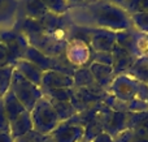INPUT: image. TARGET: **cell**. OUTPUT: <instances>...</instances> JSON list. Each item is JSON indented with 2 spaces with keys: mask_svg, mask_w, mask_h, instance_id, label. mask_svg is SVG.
Masks as SVG:
<instances>
[{
  "mask_svg": "<svg viewBox=\"0 0 148 142\" xmlns=\"http://www.w3.org/2000/svg\"><path fill=\"white\" fill-rule=\"evenodd\" d=\"M84 14L92 28L107 29L110 31H122L133 28L130 14L121 7L107 0H96L95 3L83 7Z\"/></svg>",
  "mask_w": 148,
  "mask_h": 142,
  "instance_id": "cell-1",
  "label": "cell"
},
{
  "mask_svg": "<svg viewBox=\"0 0 148 142\" xmlns=\"http://www.w3.org/2000/svg\"><path fill=\"white\" fill-rule=\"evenodd\" d=\"M108 93L121 103H130L134 101H146L148 97V85L139 82L127 74H118L113 80Z\"/></svg>",
  "mask_w": 148,
  "mask_h": 142,
  "instance_id": "cell-2",
  "label": "cell"
},
{
  "mask_svg": "<svg viewBox=\"0 0 148 142\" xmlns=\"http://www.w3.org/2000/svg\"><path fill=\"white\" fill-rule=\"evenodd\" d=\"M30 116L34 130L44 136H49L52 130L60 124L59 116L47 97L39 99L35 107L31 110Z\"/></svg>",
  "mask_w": 148,
  "mask_h": 142,
  "instance_id": "cell-3",
  "label": "cell"
},
{
  "mask_svg": "<svg viewBox=\"0 0 148 142\" xmlns=\"http://www.w3.org/2000/svg\"><path fill=\"white\" fill-rule=\"evenodd\" d=\"M9 90L14 94L16 98L21 102V104L29 112H31V110L35 107V104L38 103L39 99L44 97L43 91H42V89L39 86L27 81L16 69L12 76V82H10Z\"/></svg>",
  "mask_w": 148,
  "mask_h": 142,
  "instance_id": "cell-4",
  "label": "cell"
},
{
  "mask_svg": "<svg viewBox=\"0 0 148 142\" xmlns=\"http://www.w3.org/2000/svg\"><path fill=\"white\" fill-rule=\"evenodd\" d=\"M116 44H118L123 50L130 52L136 59L144 56L148 52L146 35L134 28H130L127 30L117 31L116 33Z\"/></svg>",
  "mask_w": 148,
  "mask_h": 142,
  "instance_id": "cell-5",
  "label": "cell"
},
{
  "mask_svg": "<svg viewBox=\"0 0 148 142\" xmlns=\"http://www.w3.org/2000/svg\"><path fill=\"white\" fill-rule=\"evenodd\" d=\"M0 42L8 48L14 60L23 59L26 50L29 48V41L21 31L16 30V29H10V30H1L0 31Z\"/></svg>",
  "mask_w": 148,
  "mask_h": 142,
  "instance_id": "cell-6",
  "label": "cell"
},
{
  "mask_svg": "<svg viewBox=\"0 0 148 142\" xmlns=\"http://www.w3.org/2000/svg\"><path fill=\"white\" fill-rule=\"evenodd\" d=\"M84 133L86 129L83 125L77 124L69 119L60 123L49 136L53 138L55 142H79L84 138Z\"/></svg>",
  "mask_w": 148,
  "mask_h": 142,
  "instance_id": "cell-7",
  "label": "cell"
},
{
  "mask_svg": "<svg viewBox=\"0 0 148 142\" xmlns=\"http://www.w3.org/2000/svg\"><path fill=\"white\" fill-rule=\"evenodd\" d=\"M92 54L94 51L88 44L79 41L68 42L65 56L74 67H90L92 64Z\"/></svg>",
  "mask_w": 148,
  "mask_h": 142,
  "instance_id": "cell-8",
  "label": "cell"
},
{
  "mask_svg": "<svg viewBox=\"0 0 148 142\" xmlns=\"http://www.w3.org/2000/svg\"><path fill=\"white\" fill-rule=\"evenodd\" d=\"M116 46V33L107 29L90 28V47L95 52H112Z\"/></svg>",
  "mask_w": 148,
  "mask_h": 142,
  "instance_id": "cell-9",
  "label": "cell"
},
{
  "mask_svg": "<svg viewBox=\"0 0 148 142\" xmlns=\"http://www.w3.org/2000/svg\"><path fill=\"white\" fill-rule=\"evenodd\" d=\"M74 88V81L72 76H68L65 73L57 72V70H48L44 72L42 78L40 89L42 91L56 90V89H70Z\"/></svg>",
  "mask_w": 148,
  "mask_h": 142,
  "instance_id": "cell-10",
  "label": "cell"
},
{
  "mask_svg": "<svg viewBox=\"0 0 148 142\" xmlns=\"http://www.w3.org/2000/svg\"><path fill=\"white\" fill-rule=\"evenodd\" d=\"M113 55V72L116 76L118 74H125L129 69L131 68V65L136 61V57H134L130 52H127L126 50H123L122 47H120L118 44H116L114 48L112 51Z\"/></svg>",
  "mask_w": 148,
  "mask_h": 142,
  "instance_id": "cell-11",
  "label": "cell"
},
{
  "mask_svg": "<svg viewBox=\"0 0 148 142\" xmlns=\"http://www.w3.org/2000/svg\"><path fill=\"white\" fill-rule=\"evenodd\" d=\"M88 68H90V70H91V73H92V76H94L97 85L101 89H104L105 91L109 90L113 80L116 78V74H114V72H113L112 65H104V64H99V63H92Z\"/></svg>",
  "mask_w": 148,
  "mask_h": 142,
  "instance_id": "cell-12",
  "label": "cell"
},
{
  "mask_svg": "<svg viewBox=\"0 0 148 142\" xmlns=\"http://www.w3.org/2000/svg\"><path fill=\"white\" fill-rule=\"evenodd\" d=\"M14 69L17 70L22 77H25L27 81H30L31 83H34V85L40 88L42 78H43V74H44V72L40 68L34 65L33 63L27 61L26 59H20L16 61Z\"/></svg>",
  "mask_w": 148,
  "mask_h": 142,
  "instance_id": "cell-13",
  "label": "cell"
},
{
  "mask_svg": "<svg viewBox=\"0 0 148 142\" xmlns=\"http://www.w3.org/2000/svg\"><path fill=\"white\" fill-rule=\"evenodd\" d=\"M18 9L22 13V17H27L31 20H42L49 12L47 7L42 3V0H21L18 4Z\"/></svg>",
  "mask_w": 148,
  "mask_h": 142,
  "instance_id": "cell-14",
  "label": "cell"
},
{
  "mask_svg": "<svg viewBox=\"0 0 148 142\" xmlns=\"http://www.w3.org/2000/svg\"><path fill=\"white\" fill-rule=\"evenodd\" d=\"M33 121H31L30 112L25 111L23 114H21L20 116H17L14 120L9 123V133L13 137V140L21 137V136L26 134L27 132L33 130Z\"/></svg>",
  "mask_w": 148,
  "mask_h": 142,
  "instance_id": "cell-15",
  "label": "cell"
},
{
  "mask_svg": "<svg viewBox=\"0 0 148 142\" xmlns=\"http://www.w3.org/2000/svg\"><path fill=\"white\" fill-rule=\"evenodd\" d=\"M1 101H3V104H4V108H5V112H7L9 123L26 111L25 107L21 104V102L16 98V95L10 90H8L4 97H1Z\"/></svg>",
  "mask_w": 148,
  "mask_h": 142,
  "instance_id": "cell-16",
  "label": "cell"
},
{
  "mask_svg": "<svg viewBox=\"0 0 148 142\" xmlns=\"http://www.w3.org/2000/svg\"><path fill=\"white\" fill-rule=\"evenodd\" d=\"M114 142H148V130L136 128V129H125L113 137Z\"/></svg>",
  "mask_w": 148,
  "mask_h": 142,
  "instance_id": "cell-17",
  "label": "cell"
},
{
  "mask_svg": "<svg viewBox=\"0 0 148 142\" xmlns=\"http://www.w3.org/2000/svg\"><path fill=\"white\" fill-rule=\"evenodd\" d=\"M125 74L135 78L139 82H143L146 85H148V61L144 59V56L136 59V61L131 65V68Z\"/></svg>",
  "mask_w": 148,
  "mask_h": 142,
  "instance_id": "cell-18",
  "label": "cell"
},
{
  "mask_svg": "<svg viewBox=\"0 0 148 142\" xmlns=\"http://www.w3.org/2000/svg\"><path fill=\"white\" fill-rule=\"evenodd\" d=\"M73 81L74 88H91V86L96 85V81H95L88 67L77 68L73 74Z\"/></svg>",
  "mask_w": 148,
  "mask_h": 142,
  "instance_id": "cell-19",
  "label": "cell"
},
{
  "mask_svg": "<svg viewBox=\"0 0 148 142\" xmlns=\"http://www.w3.org/2000/svg\"><path fill=\"white\" fill-rule=\"evenodd\" d=\"M53 106L55 111H56L57 116L61 121H66V120L72 119L74 115H77L75 108L73 107L72 102H59V101H49Z\"/></svg>",
  "mask_w": 148,
  "mask_h": 142,
  "instance_id": "cell-20",
  "label": "cell"
},
{
  "mask_svg": "<svg viewBox=\"0 0 148 142\" xmlns=\"http://www.w3.org/2000/svg\"><path fill=\"white\" fill-rule=\"evenodd\" d=\"M127 128L129 129H142L148 130V110L143 112H134L127 114Z\"/></svg>",
  "mask_w": 148,
  "mask_h": 142,
  "instance_id": "cell-21",
  "label": "cell"
},
{
  "mask_svg": "<svg viewBox=\"0 0 148 142\" xmlns=\"http://www.w3.org/2000/svg\"><path fill=\"white\" fill-rule=\"evenodd\" d=\"M13 72H14V65L0 68V98L4 97L5 93L9 90Z\"/></svg>",
  "mask_w": 148,
  "mask_h": 142,
  "instance_id": "cell-22",
  "label": "cell"
},
{
  "mask_svg": "<svg viewBox=\"0 0 148 142\" xmlns=\"http://www.w3.org/2000/svg\"><path fill=\"white\" fill-rule=\"evenodd\" d=\"M73 88L70 89H56V90L44 91L43 95L47 97L49 101H59V102H70L73 97Z\"/></svg>",
  "mask_w": 148,
  "mask_h": 142,
  "instance_id": "cell-23",
  "label": "cell"
},
{
  "mask_svg": "<svg viewBox=\"0 0 148 142\" xmlns=\"http://www.w3.org/2000/svg\"><path fill=\"white\" fill-rule=\"evenodd\" d=\"M42 3L53 14L65 16L69 10V5H68L66 0H42Z\"/></svg>",
  "mask_w": 148,
  "mask_h": 142,
  "instance_id": "cell-24",
  "label": "cell"
},
{
  "mask_svg": "<svg viewBox=\"0 0 148 142\" xmlns=\"http://www.w3.org/2000/svg\"><path fill=\"white\" fill-rule=\"evenodd\" d=\"M18 9L17 0H0V21L9 20Z\"/></svg>",
  "mask_w": 148,
  "mask_h": 142,
  "instance_id": "cell-25",
  "label": "cell"
},
{
  "mask_svg": "<svg viewBox=\"0 0 148 142\" xmlns=\"http://www.w3.org/2000/svg\"><path fill=\"white\" fill-rule=\"evenodd\" d=\"M130 18H131L133 28L136 29L138 31H140L144 35H147L148 34V12L135 13V14H131Z\"/></svg>",
  "mask_w": 148,
  "mask_h": 142,
  "instance_id": "cell-26",
  "label": "cell"
},
{
  "mask_svg": "<svg viewBox=\"0 0 148 142\" xmlns=\"http://www.w3.org/2000/svg\"><path fill=\"white\" fill-rule=\"evenodd\" d=\"M122 9H125L130 16L140 12H148V0H127Z\"/></svg>",
  "mask_w": 148,
  "mask_h": 142,
  "instance_id": "cell-27",
  "label": "cell"
},
{
  "mask_svg": "<svg viewBox=\"0 0 148 142\" xmlns=\"http://www.w3.org/2000/svg\"><path fill=\"white\" fill-rule=\"evenodd\" d=\"M46 138H47V136L40 134L39 132L33 129V130H30V132H27L26 134L16 138L13 142H43Z\"/></svg>",
  "mask_w": 148,
  "mask_h": 142,
  "instance_id": "cell-28",
  "label": "cell"
},
{
  "mask_svg": "<svg viewBox=\"0 0 148 142\" xmlns=\"http://www.w3.org/2000/svg\"><path fill=\"white\" fill-rule=\"evenodd\" d=\"M16 60L14 57L10 55L8 48L3 43H0V68L9 67V65H14Z\"/></svg>",
  "mask_w": 148,
  "mask_h": 142,
  "instance_id": "cell-29",
  "label": "cell"
},
{
  "mask_svg": "<svg viewBox=\"0 0 148 142\" xmlns=\"http://www.w3.org/2000/svg\"><path fill=\"white\" fill-rule=\"evenodd\" d=\"M92 63H99L104 65H113L112 52H95L92 54Z\"/></svg>",
  "mask_w": 148,
  "mask_h": 142,
  "instance_id": "cell-30",
  "label": "cell"
},
{
  "mask_svg": "<svg viewBox=\"0 0 148 142\" xmlns=\"http://www.w3.org/2000/svg\"><path fill=\"white\" fill-rule=\"evenodd\" d=\"M0 132L9 133V120H8L7 112H5L1 98H0Z\"/></svg>",
  "mask_w": 148,
  "mask_h": 142,
  "instance_id": "cell-31",
  "label": "cell"
},
{
  "mask_svg": "<svg viewBox=\"0 0 148 142\" xmlns=\"http://www.w3.org/2000/svg\"><path fill=\"white\" fill-rule=\"evenodd\" d=\"M96 0H66L68 5H69V9L70 8H83L87 7V5L92 4L95 3Z\"/></svg>",
  "mask_w": 148,
  "mask_h": 142,
  "instance_id": "cell-32",
  "label": "cell"
},
{
  "mask_svg": "<svg viewBox=\"0 0 148 142\" xmlns=\"http://www.w3.org/2000/svg\"><path fill=\"white\" fill-rule=\"evenodd\" d=\"M90 142H114V140H113V137L110 134L103 132V133H100V134H97L94 140Z\"/></svg>",
  "mask_w": 148,
  "mask_h": 142,
  "instance_id": "cell-33",
  "label": "cell"
},
{
  "mask_svg": "<svg viewBox=\"0 0 148 142\" xmlns=\"http://www.w3.org/2000/svg\"><path fill=\"white\" fill-rule=\"evenodd\" d=\"M13 137L10 136V133H3L0 132V142H13Z\"/></svg>",
  "mask_w": 148,
  "mask_h": 142,
  "instance_id": "cell-34",
  "label": "cell"
},
{
  "mask_svg": "<svg viewBox=\"0 0 148 142\" xmlns=\"http://www.w3.org/2000/svg\"><path fill=\"white\" fill-rule=\"evenodd\" d=\"M107 1H109V3H112V4H116V5H118V7L122 8L127 0H107Z\"/></svg>",
  "mask_w": 148,
  "mask_h": 142,
  "instance_id": "cell-35",
  "label": "cell"
},
{
  "mask_svg": "<svg viewBox=\"0 0 148 142\" xmlns=\"http://www.w3.org/2000/svg\"><path fill=\"white\" fill-rule=\"evenodd\" d=\"M43 142H55V140L51 137V136H47V138H46V140H44Z\"/></svg>",
  "mask_w": 148,
  "mask_h": 142,
  "instance_id": "cell-36",
  "label": "cell"
},
{
  "mask_svg": "<svg viewBox=\"0 0 148 142\" xmlns=\"http://www.w3.org/2000/svg\"><path fill=\"white\" fill-rule=\"evenodd\" d=\"M144 59H146V60H147V61H148V52H147V54H146V55H144Z\"/></svg>",
  "mask_w": 148,
  "mask_h": 142,
  "instance_id": "cell-37",
  "label": "cell"
},
{
  "mask_svg": "<svg viewBox=\"0 0 148 142\" xmlns=\"http://www.w3.org/2000/svg\"><path fill=\"white\" fill-rule=\"evenodd\" d=\"M146 42H147V46H148V34L146 35Z\"/></svg>",
  "mask_w": 148,
  "mask_h": 142,
  "instance_id": "cell-38",
  "label": "cell"
},
{
  "mask_svg": "<svg viewBox=\"0 0 148 142\" xmlns=\"http://www.w3.org/2000/svg\"><path fill=\"white\" fill-rule=\"evenodd\" d=\"M79 142H90V141H87V140H84V138H83V140H82V141H79Z\"/></svg>",
  "mask_w": 148,
  "mask_h": 142,
  "instance_id": "cell-39",
  "label": "cell"
},
{
  "mask_svg": "<svg viewBox=\"0 0 148 142\" xmlns=\"http://www.w3.org/2000/svg\"><path fill=\"white\" fill-rule=\"evenodd\" d=\"M147 103H148V97H147Z\"/></svg>",
  "mask_w": 148,
  "mask_h": 142,
  "instance_id": "cell-40",
  "label": "cell"
},
{
  "mask_svg": "<svg viewBox=\"0 0 148 142\" xmlns=\"http://www.w3.org/2000/svg\"><path fill=\"white\" fill-rule=\"evenodd\" d=\"M0 31H1V30H0ZM0 43H1V42H0Z\"/></svg>",
  "mask_w": 148,
  "mask_h": 142,
  "instance_id": "cell-41",
  "label": "cell"
}]
</instances>
